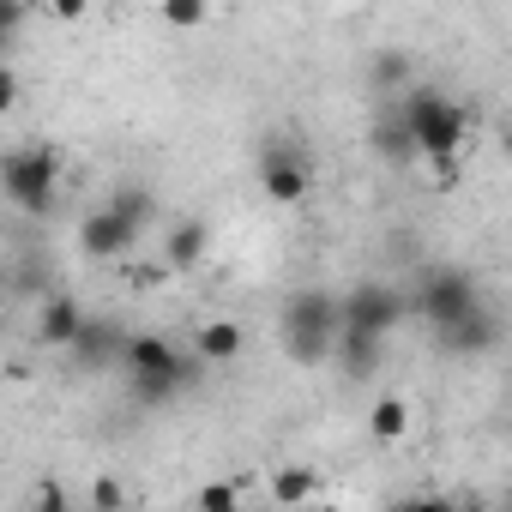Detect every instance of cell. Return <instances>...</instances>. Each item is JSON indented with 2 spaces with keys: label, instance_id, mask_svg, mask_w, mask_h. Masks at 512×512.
<instances>
[{
  "label": "cell",
  "instance_id": "21",
  "mask_svg": "<svg viewBox=\"0 0 512 512\" xmlns=\"http://www.w3.org/2000/svg\"><path fill=\"white\" fill-rule=\"evenodd\" d=\"M163 19L187 31V25H205V7H199V0H169V7H163Z\"/></svg>",
  "mask_w": 512,
  "mask_h": 512
},
{
  "label": "cell",
  "instance_id": "13",
  "mask_svg": "<svg viewBox=\"0 0 512 512\" xmlns=\"http://www.w3.org/2000/svg\"><path fill=\"white\" fill-rule=\"evenodd\" d=\"M193 356L199 362H235L241 356V326L235 320H205L193 332Z\"/></svg>",
  "mask_w": 512,
  "mask_h": 512
},
{
  "label": "cell",
  "instance_id": "16",
  "mask_svg": "<svg viewBox=\"0 0 512 512\" xmlns=\"http://www.w3.org/2000/svg\"><path fill=\"white\" fill-rule=\"evenodd\" d=\"M272 494H278L284 506H302V500L320 494V470H308V464H284V470H272Z\"/></svg>",
  "mask_w": 512,
  "mask_h": 512
},
{
  "label": "cell",
  "instance_id": "10",
  "mask_svg": "<svg viewBox=\"0 0 512 512\" xmlns=\"http://www.w3.org/2000/svg\"><path fill=\"white\" fill-rule=\"evenodd\" d=\"M127 344H133V338H127V332H121L115 320H91V326L79 332V344H73V356H79V368H109L115 356L127 362Z\"/></svg>",
  "mask_w": 512,
  "mask_h": 512
},
{
  "label": "cell",
  "instance_id": "23",
  "mask_svg": "<svg viewBox=\"0 0 512 512\" xmlns=\"http://www.w3.org/2000/svg\"><path fill=\"white\" fill-rule=\"evenodd\" d=\"M37 512H73V506H67V488H61V482H43V488H37Z\"/></svg>",
  "mask_w": 512,
  "mask_h": 512
},
{
  "label": "cell",
  "instance_id": "2",
  "mask_svg": "<svg viewBox=\"0 0 512 512\" xmlns=\"http://www.w3.org/2000/svg\"><path fill=\"white\" fill-rule=\"evenodd\" d=\"M127 368H133V398L139 404H169V398H181L199 380L193 356H181L163 332H139L127 344Z\"/></svg>",
  "mask_w": 512,
  "mask_h": 512
},
{
  "label": "cell",
  "instance_id": "6",
  "mask_svg": "<svg viewBox=\"0 0 512 512\" xmlns=\"http://www.w3.org/2000/svg\"><path fill=\"white\" fill-rule=\"evenodd\" d=\"M260 187H266L272 205H296V199H308V187H314V163H308L290 139H266V145H260Z\"/></svg>",
  "mask_w": 512,
  "mask_h": 512
},
{
  "label": "cell",
  "instance_id": "26",
  "mask_svg": "<svg viewBox=\"0 0 512 512\" xmlns=\"http://www.w3.org/2000/svg\"><path fill=\"white\" fill-rule=\"evenodd\" d=\"M506 512H512V500H506Z\"/></svg>",
  "mask_w": 512,
  "mask_h": 512
},
{
  "label": "cell",
  "instance_id": "25",
  "mask_svg": "<svg viewBox=\"0 0 512 512\" xmlns=\"http://www.w3.org/2000/svg\"><path fill=\"white\" fill-rule=\"evenodd\" d=\"M500 151H506V157H512V127H506V133H500Z\"/></svg>",
  "mask_w": 512,
  "mask_h": 512
},
{
  "label": "cell",
  "instance_id": "11",
  "mask_svg": "<svg viewBox=\"0 0 512 512\" xmlns=\"http://www.w3.org/2000/svg\"><path fill=\"white\" fill-rule=\"evenodd\" d=\"M494 338H500V320L488 308H476L470 320H458L452 332H440V350L446 356H482V350H494Z\"/></svg>",
  "mask_w": 512,
  "mask_h": 512
},
{
  "label": "cell",
  "instance_id": "20",
  "mask_svg": "<svg viewBox=\"0 0 512 512\" xmlns=\"http://www.w3.org/2000/svg\"><path fill=\"white\" fill-rule=\"evenodd\" d=\"M392 512H488V506L482 500H446V494H410Z\"/></svg>",
  "mask_w": 512,
  "mask_h": 512
},
{
  "label": "cell",
  "instance_id": "1",
  "mask_svg": "<svg viewBox=\"0 0 512 512\" xmlns=\"http://www.w3.org/2000/svg\"><path fill=\"white\" fill-rule=\"evenodd\" d=\"M338 332H344V302L332 290H296L284 302V350L290 362H326L338 350Z\"/></svg>",
  "mask_w": 512,
  "mask_h": 512
},
{
  "label": "cell",
  "instance_id": "15",
  "mask_svg": "<svg viewBox=\"0 0 512 512\" xmlns=\"http://www.w3.org/2000/svg\"><path fill=\"white\" fill-rule=\"evenodd\" d=\"M368 434H374L380 446H398V440L410 434V404H404V398H380V404L368 410Z\"/></svg>",
  "mask_w": 512,
  "mask_h": 512
},
{
  "label": "cell",
  "instance_id": "19",
  "mask_svg": "<svg viewBox=\"0 0 512 512\" xmlns=\"http://www.w3.org/2000/svg\"><path fill=\"white\" fill-rule=\"evenodd\" d=\"M193 512H241V482H235V476L205 482V488H199V500H193Z\"/></svg>",
  "mask_w": 512,
  "mask_h": 512
},
{
  "label": "cell",
  "instance_id": "4",
  "mask_svg": "<svg viewBox=\"0 0 512 512\" xmlns=\"http://www.w3.org/2000/svg\"><path fill=\"white\" fill-rule=\"evenodd\" d=\"M0 181H7V199L31 217H43L55 205V187H61V151L55 145H25L0 163Z\"/></svg>",
  "mask_w": 512,
  "mask_h": 512
},
{
  "label": "cell",
  "instance_id": "12",
  "mask_svg": "<svg viewBox=\"0 0 512 512\" xmlns=\"http://www.w3.org/2000/svg\"><path fill=\"white\" fill-rule=\"evenodd\" d=\"M338 368L350 374V380H368L374 368H380V356H386V338H374V332H356V326H344L338 332Z\"/></svg>",
  "mask_w": 512,
  "mask_h": 512
},
{
  "label": "cell",
  "instance_id": "3",
  "mask_svg": "<svg viewBox=\"0 0 512 512\" xmlns=\"http://www.w3.org/2000/svg\"><path fill=\"white\" fill-rule=\"evenodd\" d=\"M398 109H404L410 139H416V157H428V163L458 157V145H464V109L452 97H440V91H404Z\"/></svg>",
  "mask_w": 512,
  "mask_h": 512
},
{
  "label": "cell",
  "instance_id": "22",
  "mask_svg": "<svg viewBox=\"0 0 512 512\" xmlns=\"http://www.w3.org/2000/svg\"><path fill=\"white\" fill-rule=\"evenodd\" d=\"M91 506H97V512H121V482H115V476H97Z\"/></svg>",
  "mask_w": 512,
  "mask_h": 512
},
{
  "label": "cell",
  "instance_id": "5",
  "mask_svg": "<svg viewBox=\"0 0 512 512\" xmlns=\"http://www.w3.org/2000/svg\"><path fill=\"white\" fill-rule=\"evenodd\" d=\"M416 308L428 314V326H434V332H452L458 320H470V314L482 308V302H476V278H470L464 266H434V272L422 278Z\"/></svg>",
  "mask_w": 512,
  "mask_h": 512
},
{
  "label": "cell",
  "instance_id": "18",
  "mask_svg": "<svg viewBox=\"0 0 512 512\" xmlns=\"http://www.w3.org/2000/svg\"><path fill=\"white\" fill-rule=\"evenodd\" d=\"M368 73H374V85H380V91H404V85H410V55H398V49H380Z\"/></svg>",
  "mask_w": 512,
  "mask_h": 512
},
{
  "label": "cell",
  "instance_id": "7",
  "mask_svg": "<svg viewBox=\"0 0 512 512\" xmlns=\"http://www.w3.org/2000/svg\"><path fill=\"white\" fill-rule=\"evenodd\" d=\"M139 217L133 211H121V205H97L91 217H85V229H79V241H85V253L91 260H121V253L139 241Z\"/></svg>",
  "mask_w": 512,
  "mask_h": 512
},
{
  "label": "cell",
  "instance_id": "17",
  "mask_svg": "<svg viewBox=\"0 0 512 512\" xmlns=\"http://www.w3.org/2000/svg\"><path fill=\"white\" fill-rule=\"evenodd\" d=\"M374 151H380L386 163H410V157H416V139H410V127H404V109L374 127Z\"/></svg>",
  "mask_w": 512,
  "mask_h": 512
},
{
  "label": "cell",
  "instance_id": "14",
  "mask_svg": "<svg viewBox=\"0 0 512 512\" xmlns=\"http://www.w3.org/2000/svg\"><path fill=\"white\" fill-rule=\"evenodd\" d=\"M205 241H211V235H205V223H175V229H169V241H163V260H169L175 272H193V266L205 260Z\"/></svg>",
  "mask_w": 512,
  "mask_h": 512
},
{
  "label": "cell",
  "instance_id": "9",
  "mask_svg": "<svg viewBox=\"0 0 512 512\" xmlns=\"http://www.w3.org/2000/svg\"><path fill=\"white\" fill-rule=\"evenodd\" d=\"M85 326H91V320H85V308H79L73 296H49V302H43V314H37V332H43V344H49V350H73Z\"/></svg>",
  "mask_w": 512,
  "mask_h": 512
},
{
  "label": "cell",
  "instance_id": "24",
  "mask_svg": "<svg viewBox=\"0 0 512 512\" xmlns=\"http://www.w3.org/2000/svg\"><path fill=\"white\" fill-rule=\"evenodd\" d=\"M13 97H19V73H13V67H0V109H7Z\"/></svg>",
  "mask_w": 512,
  "mask_h": 512
},
{
  "label": "cell",
  "instance_id": "8",
  "mask_svg": "<svg viewBox=\"0 0 512 512\" xmlns=\"http://www.w3.org/2000/svg\"><path fill=\"white\" fill-rule=\"evenodd\" d=\"M398 314H404V302H398V290H386V284H356V290L344 296V326H356V332L386 338V332L398 326Z\"/></svg>",
  "mask_w": 512,
  "mask_h": 512
}]
</instances>
